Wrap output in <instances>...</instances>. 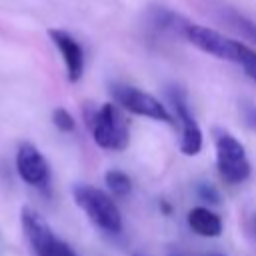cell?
I'll use <instances>...</instances> for the list:
<instances>
[{
    "label": "cell",
    "mask_w": 256,
    "mask_h": 256,
    "mask_svg": "<svg viewBox=\"0 0 256 256\" xmlns=\"http://www.w3.org/2000/svg\"><path fill=\"white\" fill-rule=\"evenodd\" d=\"M180 30H182L184 38L190 44H194L196 48H200L202 52L242 66L246 70V74L256 80V50H252L244 42L228 38V36L220 34L214 28L200 26V24H190V22H184L180 26Z\"/></svg>",
    "instance_id": "6da1fadb"
},
{
    "label": "cell",
    "mask_w": 256,
    "mask_h": 256,
    "mask_svg": "<svg viewBox=\"0 0 256 256\" xmlns=\"http://www.w3.org/2000/svg\"><path fill=\"white\" fill-rule=\"evenodd\" d=\"M72 196L96 228H100L106 234L122 232V214L112 196H108L104 190L90 184H74Z\"/></svg>",
    "instance_id": "7a4b0ae2"
},
{
    "label": "cell",
    "mask_w": 256,
    "mask_h": 256,
    "mask_svg": "<svg viewBox=\"0 0 256 256\" xmlns=\"http://www.w3.org/2000/svg\"><path fill=\"white\" fill-rule=\"evenodd\" d=\"M92 140L110 152H122L130 144V128L122 114V108L112 102H104L90 118Z\"/></svg>",
    "instance_id": "3957f363"
},
{
    "label": "cell",
    "mask_w": 256,
    "mask_h": 256,
    "mask_svg": "<svg viewBox=\"0 0 256 256\" xmlns=\"http://www.w3.org/2000/svg\"><path fill=\"white\" fill-rule=\"evenodd\" d=\"M216 144V168L220 178L226 184H242L250 176V160L246 156V148L238 138H234L230 132L220 130L214 138Z\"/></svg>",
    "instance_id": "277c9868"
},
{
    "label": "cell",
    "mask_w": 256,
    "mask_h": 256,
    "mask_svg": "<svg viewBox=\"0 0 256 256\" xmlns=\"http://www.w3.org/2000/svg\"><path fill=\"white\" fill-rule=\"evenodd\" d=\"M20 222L36 256H78L62 238L54 234L48 222L32 208H22Z\"/></svg>",
    "instance_id": "5b68a950"
},
{
    "label": "cell",
    "mask_w": 256,
    "mask_h": 256,
    "mask_svg": "<svg viewBox=\"0 0 256 256\" xmlns=\"http://www.w3.org/2000/svg\"><path fill=\"white\" fill-rule=\"evenodd\" d=\"M112 98L122 110H128L130 114L144 116V118L158 120V122H166V124L174 122L170 112L166 110V106L158 98H154L152 94H148L136 86L114 84L112 86Z\"/></svg>",
    "instance_id": "8992f818"
},
{
    "label": "cell",
    "mask_w": 256,
    "mask_h": 256,
    "mask_svg": "<svg viewBox=\"0 0 256 256\" xmlns=\"http://www.w3.org/2000/svg\"><path fill=\"white\" fill-rule=\"evenodd\" d=\"M168 94H170V102L174 106L176 120L180 122V128H182L180 152L186 154V156H196L202 150V130H200L198 122L194 120V116L190 114L186 94L178 88H172Z\"/></svg>",
    "instance_id": "52a82bcc"
},
{
    "label": "cell",
    "mask_w": 256,
    "mask_h": 256,
    "mask_svg": "<svg viewBox=\"0 0 256 256\" xmlns=\"http://www.w3.org/2000/svg\"><path fill=\"white\" fill-rule=\"evenodd\" d=\"M16 170H18V176L34 188H46L50 184V166L42 156V152L30 142H24L18 146Z\"/></svg>",
    "instance_id": "ba28073f"
},
{
    "label": "cell",
    "mask_w": 256,
    "mask_h": 256,
    "mask_svg": "<svg viewBox=\"0 0 256 256\" xmlns=\"http://www.w3.org/2000/svg\"><path fill=\"white\" fill-rule=\"evenodd\" d=\"M48 36H50V40L54 42V46L58 48V52L64 60L68 80L78 82L84 74V50H82L80 42L72 34H68L66 30H60V28H50Z\"/></svg>",
    "instance_id": "9c48e42d"
},
{
    "label": "cell",
    "mask_w": 256,
    "mask_h": 256,
    "mask_svg": "<svg viewBox=\"0 0 256 256\" xmlns=\"http://www.w3.org/2000/svg\"><path fill=\"white\" fill-rule=\"evenodd\" d=\"M188 226L192 228V232H196L198 236L204 238H218L222 234V220L218 214H214L212 210L204 208V206H196L188 212Z\"/></svg>",
    "instance_id": "30bf717a"
},
{
    "label": "cell",
    "mask_w": 256,
    "mask_h": 256,
    "mask_svg": "<svg viewBox=\"0 0 256 256\" xmlns=\"http://www.w3.org/2000/svg\"><path fill=\"white\" fill-rule=\"evenodd\" d=\"M218 12H220L218 14L220 20L230 30H234L236 34H240L244 40H250L252 44H256V24L252 20H248L244 14H240V12H236V10L228 8V6H220Z\"/></svg>",
    "instance_id": "8fae6325"
},
{
    "label": "cell",
    "mask_w": 256,
    "mask_h": 256,
    "mask_svg": "<svg viewBox=\"0 0 256 256\" xmlns=\"http://www.w3.org/2000/svg\"><path fill=\"white\" fill-rule=\"evenodd\" d=\"M104 180H106L108 188L112 190V194H116V196H126L132 190V180L122 170H108Z\"/></svg>",
    "instance_id": "7c38bea8"
},
{
    "label": "cell",
    "mask_w": 256,
    "mask_h": 256,
    "mask_svg": "<svg viewBox=\"0 0 256 256\" xmlns=\"http://www.w3.org/2000/svg\"><path fill=\"white\" fill-rule=\"evenodd\" d=\"M52 122L60 132H72L76 128V122L72 118V114L66 108H56L52 112Z\"/></svg>",
    "instance_id": "4fadbf2b"
},
{
    "label": "cell",
    "mask_w": 256,
    "mask_h": 256,
    "mask_svg": "<svg viewBox=\"0 0 256 256\" xmlns=\"http://www.w3.org/2000/svg\"><path fill=\"white\" fill-rule=\"evenodd\" d=\"M202 196H204V198H208V196H210V202H216V198H218L212 186H208V188L204 186V188H202Z\"/></svg>",
    "instance_id": "5bb4252c"
},
{
    "label": "cell",
    "mask_w": 256,
    "mask_h": 256,
    "mask_svg": "<svg viewBox=\"0 0 256 256\" xmlns=\"http://www.w3.org/2000/svg\"><path fill=\"white\" fill-rule=\"evenodd\" d=\"M252 122H254V126H256V112L252 114Z\"/></svg>",
    "instance_id": "9a60e30c"
},
{
    "label": "cell",
    "mask_w": 256,
    "mask_h": 256,
    "mask_svg": "<svg viewBox=\"0 0 256 256\" xmlns=\"http://www.w3.org/2000/svg\"><path fill=\"white\" fill-rule=\"evenodd\" d=\"M208 256H224V254H208Z\"/></svg>",
    "instance_id": "2e32d148"
}]
</instances>
